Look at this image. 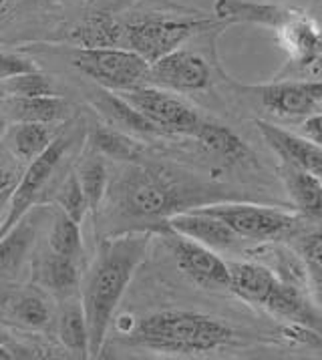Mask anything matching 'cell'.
<instances>
[{
    "mask_svg": "<svg viewBox=\"0 0 322 360\" xmlns=\"http://www.w3.org/2000/svg\"><path fill=\"white\" fill-rule=\"evenodd\" d=\"M204 214L218 217L236 231L238 238L248 240H274L296 228L298 219L282 210L254 203H214L195 207Z\"/></svg>",
    "mask_w": 322,
    "mask_h": 360,
    "instance_id": "8992f818",
    "label": "cell"
},
{
    "mask_svg": "<svg viewBox=\"0 0 322 360\" xmlns=\"http://www.w3.org/2000/svg\"><path fill=\"white\" fill-rule=\"evenodd\" d=\"M75 175L87 198L89 210L95 214L107 191V167H105L103 155H91L85 161H81Z\"/></svg>",
    "mask_w": 322,
    "mask_h": 360,
    "instance_id": "83f0119b",
    "label": "cell"
},
{
    "mask_svg": "<svg viewBox=\"0 0 322 360\" xmlns=\"http://www.w3.org/2000/svg\"><path fill=\"white\" fill-rule=\"evenodd\" d=\"M0 316L25 330H46L53 322L49 304L37 292L11 294L0 306Z\"/></svg>",
    "mask_w": 322,
    "mask_h": 360,
    "instance_id": "d6986e66",
    "label": "cell"
},
{
    "mask_svg": "<svg viewBox=\"0 0 322 360\" xmlns=\"http://www.w3.org/2000/svg\"><path fill=\"white\" fill-rule=\"evenodd\" d=\"M0 95L2 99H8V97H41V95H59V93L55 91L51 77H46L37 69L0 81Z\"/></svg>",
    "mask_w": 322,
    "mask_h": 360,
    "instance_id": "f546056e",
    "label": "cell"
},
{
    "mask_svg": "<svg viewBox=\"0 0 322 360\" xmlns=\"http://www.w3.org/2000/svg\"><path fill=\"white\" fill-rule=\"evenodd\" d=\"M270 113L282 117L312 115L322 103V81H288L272 85L246 86Z\"/></svg>",
    "mask_w": 322,
    "mask_h": 360,
    "instance_id": "8fae6325",
    "label": "cell"
},
{
    "mask_svg": "<svg viewBox=\"0 0 322 360\" xmlns=\"http://www.w3.org/2000/svg\"><path fill=\"white\" fill-rule=\"evenodd\" d=\"M57 203H59L60 212H63L65 216H69L71 219H75L77 224H81L85 212L89 210V203L75 173H71V175L63 181V186L59 188V193H57Z\"/></svg>",
    "mask_w": 322,
    "mask_h": 360,
    "instance_id": "4dcf8cb0",
    "label": "cell"
},
{
    "mask_svg": "<svg viewBox=\"0 0 322 360\" xmlns=\"http://www.w3.org/2000/svg\"><path fill=\"white\" fill-rule=\"evenodd\" d=\"M91 145L103 158L131 161L141 153L139 145L131 141L123 131H119L117 127H111V125H97L95 131L91 133Z\"/></svg>",
    "mask_w": 322,
    "mask_h": 360,
    "instance_id": "4316f807",
    "label": "cell"
},
{
    "mask_svg": "<svg viewBox=\"0 0 322 360\" xmlns=\"http://www.w3.org/2000/svg\"><path fill=\"white\" fill-rule=\"evenodd\" d=\"M37 221L20 219L4 238H0V278H15L22 268L30 245L34 242Z\"/></svg>",
    "mask_w": 322,
    "mask_h": 360,
    "instance_id": "cb8c5ba5",
    "label": "cell"
},
{
    "mask_svg": "<svg viewBox=\"0 0 322 360\" xmlns=\"http://www.w3.org/2000/svg\"><path fill=\"white\" fill-rule=\"evenodd\" d=\"M49 250L71 259H79L83 254L81 228L75 219L65 216L63 212L53 221V228L49 233Z\"/></svg>",
    "mask_w": 322,
    "mask_h": 360,
    "instance_id": "f1b7e54d",
    "label": "cell"
},
{
    "mask_svg": "<svg viewBox=\"0 0 322 360\" xmlns=\"http://www.w3.org/2000/svg\"><path fill=\"white\" fill-rule=\"evenodd\" d=\"M53 139L55 137L51 129L43 123H13L4 135L8 151L27 165L39 158L53 143Z\"/></svg>",
    "mask_w": 322,
    "mask_h": 360,
    "instance_id": "d4e9b609",
    "label": "cell"
},
{
    "mask_svg": "<svg viewBox=\"0 0 322 360\" xmlns=\"http://www.w3.org/2000/svg\"><path fill=\"white\" fill-rule=\"evenodd\" d=\"M32 278L39 286L51 292L57 300L77 296L81 286V274L77 259L55 254L53 250L43 252L32 264Z\"/></svg>",
    "mask_w": 322,
    "mask_h": 360,
    "instance_id": "9a60e30c",
    "label": "cell"
},
{
    "mask_svg": "<svg viewBox=\"0 0 322 360\" xmlns=\"http://www.w3.org/2000/svg\"><path fill=\"white\" fill-rule=\"evenodd\" d=\"M318 296H321V302H322V294H318Z\"/></svg>",
    "mask_w": 322,
    "mask_h": 360,
    "instance_id": "ab89813d",
    "label": "cell"
},
{
    "mask_svg": "<svg viewBox=\"0 0 322 360\" xmlns=\"http://www.w3.org/2000/svg\"><path fill=\"white\" fill-rule=\"evenodd\" d=\"M73 67L99 86L115 93L147 85L149 77V63L127 46L79 49Z\"/></svg>",
    "mask_w": 322,
    "mask_h": 360,
    "instance_id": "277c9868",
    "label": "cell"
},
{
    "mask_svg": "<svg viewBox=\"0 0 322 360\" xmlns=\"http://www.w3.org/2000/svg\"><path fill=\"white\" fill-rule=\"evenodd\" d=\"M67 147H69L67 137H63V135L55 137L53 143L49 145L39 158L27 165V172L20 175V179L15 184L13 193L8 198L6 216L0 221V238H4L22 217L29 214L30 207L34 205L39 195L43 193V189L46 188L53 172L57 169V165L65 155Z\"/></svg>",
    "mask_w": 322,
    "mask_h": 360,
    "instance_id": "52a82bcc",
    "label": "cell"
},
{
    "mask_svg": "<svg viewBox=\"0 0 322 360\" xmlns=\"http://www.w3.org/2000/svg\"><path fill=\"white\" fill-rule=\"evenodd\" d=\"M165 226L179 236H186L207 248L226 250L238 242V236L230 226H226L221 219L204 214L195 207H191L188 212L172 214L165 219Z\"/></svg>",
    "mask_w": 322,
    "mask_h": 360,
    "instance_id": "5bb4252c",
    "label": "cell"
},
{
    "mask_svg": "<svg viewBox=\"0 0 322 360\" xmlns=\"http://www.w3.org/2000/svg\"><path fill=\"white\" fill-rule=\"evenodd\" d=\"M218 20L207 18H183V16H143L125 25L123 41L127 49L135 51L151 65L163 55L179 49L193 34L205 29H212Z\"/></svg>",
    "mask_w": 322,
    "mask_h": 360,
    "instance_id": "3957f363",
    "label": "cell"
},
{
    "mask_svg": "<svg viewBox=\"0 0 322 360\" xmlns=\"http://www.w3.org/2000/svg\"><path fill=\"white\" fill-rule=\"evenodd\" d=\"M280 37L290 49L292 57L300 65H312L322 55V32L308 18L298 15L284 29H280Z\"/></svg>",
    "mask_w": 322,
    "mask_h": 360,
    "instance_id": "484cf974",
    "label": "cell"
},
{
    "mask_svg": "<svg viewBox=\"0 0 322 360\" xmlns=\"http://www.w3.org/2000/svg\"><path fill=\"white\" fill-rule=\"evenodd\" d=\"M193 139L200 141L212 153L221 155L226 161H232V163H242L252 158V151L242 137H238L230 127L207 121V119H202V123L193 133Z\"/></svg>",
    "mask_w": 322,
    "mask_h": 360,
    "instance_id": "603a6c76",
    "label": "cell"
},
{
    "mask_svg": "<svg viewBox=\"0 0 322 360\" xmlns=\"http://www.w3.org/2000/svg\"><path fill=\"white\" fill-rule=\"evenodd\" d=\"M123 205L137 217H169L179 205V191L163 175L149 169H133L123 181Z\"/></svg>",
    "mask_w": 322,
    "mask_h": 360,
    "instance_id": "ba28073f",
    "label": "cell"
},
{
    "mask_svg": "<svg viewBox=\"0 0 322 360\" xmlns=\"http://www.w3.org/2000/svg\"><path fill=\"white\" fill-rule=\"evenodd\" d=\"M125 101L133 105L147 121H151L160 135H188L193 137L202 117L188 103L174 97L165 89L143 85L119 93Z\"/></svg>",
    "mask_w": 322,
    "mask_h": 360,
    "instance_id": "5b68a950",
    "label": "cell"
},
{
    "mask_svg": "<svg viewBox=\"0 0 322 360\" xmlns=\"http://www.w3.org/2000/svg\"><path fill=\"white\" fill-rule=\"evenodd\" d=\"M16 179L11 169H6L2 163H0V191H6V189L15 188Z\"/></svg>",
    "mask_w": 322,
    "mask_h": 360,
    "instance_id": "e575fe53",
    "label": "cell"
},
{
    "mask_svg": "<svg viewBox=\"0 0 322 360\" xmlns=\"http://www.w3.org/2000/svg\"><path fill=\"white\" fill-rule=\"evenodd\" d=\"M37 63L32 58L25 57V55H18V53H6V51H0V81L4 79H11L15 75L20 72L37 71Z\"/></svg>",
    "mask_w": 322,
    "mask_h": 360,
    "instance_id": "d6a6232c",
    "label": "cell"
},
{
    "mask_svg": "<svg viewBox=\"0 0 322 360\" xmlns=\"http://www.w3.org/2000/svg\"><path fill=\"white\" fill-rule=\"evenodd\" d=\"M57 334L60 345L77 359H89V330L85 308L79 296L59 300Z\"/></svg>",
    "mask_w": 322,
    "mask_h": 360,
    "instance_id": "ffe728a7",
    "label": "cell"
},
{
    "mask_svg": "<svg viewBox=\"0 0 322 360\" xmlns=\"http://www.w3.org/2000/svg\"><path fill=\"white\" fill-rule=\"evenodd\" d=\"M302 135L312 143L322 147V113H312L307 117V121L302 125Z\"/></svg>",
    "mask_w": 322,
    "mask_h": 360,
    "instance_id": "836d02e7",
    "label": "cell"
},
{
    "mask_svg": "<svg viewBox=\"0 0 322 360\" xmlns=\"http://www.w3.org/2000/svg\"><path fill=\"white\" fill-rule=\"evenodd\" d=\"M93 105L107 119V123L111 127H117L121 131L125 129L135 131V133H157L160 135L157 127L151 121H147L146 117L141 115L133 105H129L115 91H107V89L101 86V91L95 93Z\"/></svg>",
    "mask_w": 322,
    "mask_h": 360,
    "instance_id": "44dd1931",
    "label": "cell"
},
{
    "mask_svg": "<svg viewBox=\"0 0 322 360\" xmlns=\"http://www.w3.org/2000/svg\"><path fill=\"white\" fill-rule=\"evenodd\" d=\"M280 179L288 191L294 207H298L304 216L322 217V179L314 173L300 169L286 161L278 163Z\"/></svg>",
    "mask_w": 322,
    "mask_h": 360,
    "instance_id": "ac0fdd59",
    "label": "cell"
},
{
    "mask_svg": "<svg viewBox=\"0 0 322 360\" xmlns=\"http://www.w3.org/2000/svg\"><path fill=\"white\" fill-rule=\"evenodd\" d=\"M6 2H8V0H0V11H2V6H4Z\"/></svg>",
    "mask_w": 322,
    "mask_h": 360,
    "instance_id": "74e56055",
    "label": "cell"
},
{
    "mask_svg": "<svg viewBox=\"0 0 322 360\" xmlns=\"http://www.w3.org/2000/svg\"><path fill=\"white\" fill-rule=\"evenodd\" d=\"M6 359H13V354H11L4 346L0 345V360H6Z\"/></svg>",
    "mask_w": 322,
    "mask_h": 360,
    "instance_id": "8d00e7d4",
    "label": "cell"
},
{
    "mask_svg": "<svg viewBox=\"0 0 322 360\" xmlns=\"http://www.w3.org/2000/svg\"><path fill=\"white\" fill-rule=\"evenodd\" d=\"M228 268H230L228 290H232L244 302L264 308L278 282V276L272 270H268L266 266L252 264V262H234V264H228Z\"/></svg>",
    "mask_w": 322,
    "mask_h": 360,
    "instance_id": "e0dca14e",
    "label": "cell"
},
{
    "mask_svg": "<svg viewBox=\"0 0 322 360\" xmlns=\"http://www.w3.org/2000/svg\"><path fill=\"white\" fill-rule=\"evenodd\" d=\"M149 242V231H131L109 238L99 245L81 292L87 318L89 359L101 354L109 324L137 268L146 262Z\"/></svg>",
    "mask_w": 322,
    "mask_h": 360,
    "instance_id": "6da1fadb",
    "label": "cell"
},
{
    "mask_svg": "<svg viewBox=\"0 0 322 360\" xmlns=\"http://www.w3.org/2000/svg\"><path fill=\"white\" fill-rule=\"evenodd\" d=\"M256 127L260 131L264 141L278 155L280 161L307 169L322 179V147L312 143L304 135H294L290 131L276 127L262 119L256 121Z\"/></svg>",
    "mask_w": 322,
    "mask_h": 360,
    "instance_id": "7c38bea8",
    "label": "cell"
},
{
    "mask_svg": "<svg viewBox=\"0 0 322 360\" xmlns=\"http://www.w3.org/2000/svg\"><path fill=\"white\" fill-rule=\"evenodd\" d=\"M125 25H121L111 15H93L71 29L69 39L79 49H105L119 46L123 41Z\"/></svg>",
    "mask_w": 322,
    "mask_h": 360,
    "instance_id": "7402d4cb",
    "label": "cell"
},
{
    "mask_svg": "<svg viewBox=\"0 0 322 360\" xmlns=\"http://www.w3.org/2000/svg\"><path fill=\"white\" fill-rule=\"evenodd\" d=\"M300 15L298 11L280 6V4H268V2H256V0H216L214 2V16L221 25H234V22H252L272 29H284L290 20Z\"/></svg>",
    "mask_w": 322,
    "mask_h": 360,
    "instance_id": "4fadbf2b",
    "label": "cell"
},
{
    "mask_svg": "<svg viewBox=\"0 0 322 360\" xmlns=\"http://www.w3.org/2000/svg\"><path fill=\"white\" fill-rule=\"evenodd\" d=\"M4 115L13 123H63L73 115V107L60 95L41 97H8L4 99Z\"/></svg>",
    "mask_w": 322,
    "mask_h": 360,
    "instance_id": "2e32d148",
    "label": "cell"
},
{
    "mask_svg": "<svg viewBox=\"0 0 322 360\" xmlns=\"http://www.w3.org/2000/svg\"><path fill=\"white\" fill-rule=\"evenodd\" d=\"M11 193H13V188L6 189V191H0V212H2V210H6V205H8V198H11Z\"/></svg>",
    "mask_w": 322,
    "mask_h": 360,
    "instance_id": "d590c367",
    "label": "cell"
},
{
    "mask_svg": "<svg viewBox=\"0 0 322 360\" xmlns=\"http://www.w3.org/2000/svg\"><path fill=\"white\" fill-rule=\"evenodd\" d=\"M300 254L304 258L314 288L318 294H322V231H314L302 238Z\"/></svg>",
    "mask_w": 322,
    "mask_h": 360,
    "instance_id": "1f68e13d",
    "label": "cell"
},
{
    "mask_svg": "<svg viewBox=\"0 0 322 360\" xmlns=\"http://www.w3.org/2000/svg\"><path fill=\"white\" fill-rule=\"evenodd\" d=\"M210 79V67L204 58L186 49H176L149 65L147 85L188 93L205 89Z\"/></svg>",
    "mask_w": 322,
    "mask_h": 360,
    "instance_id": "30bf717a",
    "label": "cell"
},
{
    "mask_svg": "<svg viewBox=\"0 0 322 360\" xmlns=\"http://www.w3.org/2000/svg\"><path fill=\"white\" fill-rule=\"evenodd\" d=\"M316 63H318V65H322V55H321V57H318V60H316Z\"/></svg>",
    "mask_w": 322,
    "mask_h": 360,
    "instance_id": "f35d334b",
    "label": "cell"
},
{
    "mask_svg": "<svg viewBox=\"0 0 322 360\" xmlns=\"http://www.w3.org/2000/svg\"><path fill=\"white\" fill-rule=\"evenodd\" d=\"M234 338V330L218 318L190 310H161L139 318L127 332V342L169 354H205Z\"/></svg>",
    "mask_w": 322,
    "mask_h": 360,
    "instance_id": "7a4b0ae2",
    "label": "cell"
},
{
    "mask_svg": "<svg viewBox=\"0 0 322 360\" xmlns=\"http://www.w3.org/2000/svg\"><path fill=\"white\" fill-rule=\"evenodd\" d=\"M165 242L169 245L177 268L195 282L198 286L207 290H224L230 284V268L224 259L207 245L179 236L167 228Z\"/></svg>",
    "mask_w": 322,
    "mask_h": 360,
    "instance_id": "9c48e42d",
    "label": "cell"
}]
</instances>
